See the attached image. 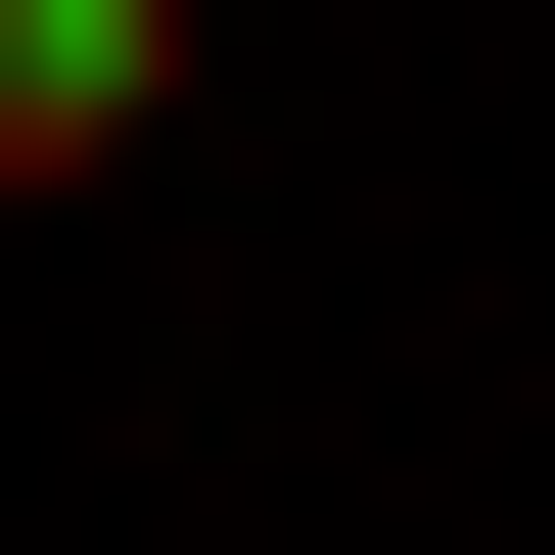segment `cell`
Wrapping results in <instances>:
<instances>
[{
	"mask_svg": "<svg viewBox=\"0 0 555 555\" xmlns=\"http://www.w3.org/2000/svg\"><path fill=\"white\" fill-rule=\"evenodd\" d=\"M185 139V0H0V185H139Z\"/></svg>",
	"mask_w": 555,
	"mask_h": 555,
	"instance_id": "6da1fadb",
	"label": "cell"
}]
</instances>
